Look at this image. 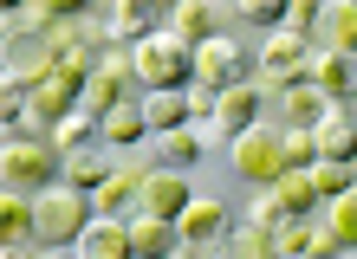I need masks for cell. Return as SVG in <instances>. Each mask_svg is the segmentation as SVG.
<instances>
[{"instance_id":"8fae6325","label":"cell","mask_w":357,"mask_h":259,"mask_svg":"<svg viewBox=\"0 0 357 259\" xmlns=\"http://www.w3.org/2000/svg\"><path fill=\"white\" fill-rule=\"evenodd\" d=\"M312 136H319V156H325V162L357 168V123H351L344 104H331V111L319 117V130H312Z\"/></svg>"},{"instance_id":"1f68e13d","label":"cell","mask_w":357,"mask_h":259,"mask_svg":"<svg viewBox=\"0 0 357 259\" xmlns=\"http://www.w3.org/2000/svg\"><path fill=\"white\" fill-rule=\"evenodd\" d=\"M319 13H325V0H286V19H280V26L299 33V39H312V33H319Z\"/></svg>"},{"instance_id":"4316f807","label":"cell","mask_w":357,"mask_h":259,"mask_svg":"<svg viewBox=\"0 0 357 259\" xmlns=\"http://www.w3.org/2000/svg\"><path fill=\"white\" fill-rule=\"evenodd\" d=\"M227 259H280V246H273V233L266 227H234V233H227Z\"/></svg>"},{"instance_id":"6da1fadb","label":"cell","mask_w":357,"mask_h":259,"mask_svg":"<svg viewBox=\"0 0 357 259\" xmlns=\"http://www.w3.org/2000/svg\"><path fill=\"white\" fill-rule=\"evenodd\" d=\"M91 221H98L91 194H78V188H66V182L46 188V194H33V240H39V246H78Z\"/></svg>"},{"instance_id":"484cf974","label":"cell","mask_w":357,"mask_h":259,"mask_svg":"<svg viewBox=\"0 0 357 259\" xmlns=\"http://www.w3.org/2000/svg\"><path fill=\"white\" fill-rule=\"evenodd\" d=\"M0 233H7V246L20 240H33V194H0Z\"/></svg>"},{"instance_id":"7402d4cb","label":"cell","mask_w":357,"mask_h":259,"mask_svg":"<svg viewBox=\"0 0 357 259\" xmlns=\"http://www.w3.org/2000/svg\"><path fill=\"white\" fill-rule=\"evenodd\" d=\"M98 143H104V123L91 111H72L66 123L52 130V149H59V156H78V149H98Z\"/></svg>"},{"instance_id":"d590c367","label":"cell","mask_w":357,"mask_h":259,"mask_svg":"<svg viewBox=\"0 0 357 259\" xmlns=\"http://www.w3.org/2000/svg\"><path fill=\"white\" fill-rule=\"evenodd\" d=\"M344 259H357V253H344Z\"/></svg>"},{"instance_id":"5bb4252c","label":"cell","mask_w":357,"mask_h":259,"mask_svg":"<svg viewBox=\"0 0 357 259\" xmlns=\"http://www.w3.org/2000/svg\"><path fill=\"white\" fill-rule=\"evenodd\" d=\"M130 253L137 259H176L182 253V227L156 221V214H130Z\"/></svg>"},{"instance_id":"603a6c76","label":"cell","mask_w":357,"mask_h":259,"mask_svg":"<svg viewBox=\"0 0 357 259\" xmlns=\"http://www.w3.org/2000/svg\"><path fill=\"white\" fill-rule=\"evenodd\" d=\"M123 104H130V84H117V78H85V91H78V111H91L98 123L111 117V111H123Z\"/></svg>"},{"instance_id":"7a4b0ae2","label":"cell","mask_w":357,"mask_h":259,"mask_svg":"<svg viewBox=\"0 0 357 259\" xmlns=\"http://www.w3.org/2000/svg\"><path fill=\"white\" fill-rule=\"evenodd\" d=\"M0 182H7L13 194H46L66 182V156L46 143V136H20L0 149Z\"/></svg>"},{"instance_id":"e0dca14e","label":"cell","mask_w":357,"mask_h":259,"mask_svg":"<svg viewBox=\"0 0 357 259\" xmlns=\"http://www.w3.org/2000/svg\"><path fill=\"white\" fill-rule=\"evenodd\" d=\"M78 259H137L130 253V221H98L85 227V240H78Z\"/></svg>"},{"instance_id":"836d02e7","label":"cell","mask_w":357,"mask_h":259,"mask_svg":"<svg viewBox=\"0 0 357 259\" xmlns=\"http://www.w3.org/2000/svg\"><path fill=\"white\" fill-rule=\"evenodd\" d=\"M0 259H33V253L26 246H0Z\"/></svg>"},{"instance_id":"f1b7e54d","label":"cell","mask_w":357,"mask_h":259,"mask_svg":"<svg viewBox=\"0 0 357 259\" xmlns=\"http://www.w3.org/2000/svg\"><path fill=\"white\" fill-rule=\"evenodd\" d=\"M273 246H280V259H312V253H319V227L286 221L280 233H273Z\"/></svg>"},{"instance_id":"ffe728a7","label":"cell","mask_w":357,"mask_h":259,"mask_svg":"<svg viewBox=\"0 0 357 259\" xmlns=\"http://www.w3.org/2000/svg\"><path fill=\"white\" fill-rule=\"evenodd\" d=\"M143 117H150V136H169V130H188V97L182 91H143Z\"/></svg>"},{"instance_id":"d6986e66","label":"cell","mask_w":357,"mask_h":259,"mask_svg":"<svg viewBox=\"0 0 357 259\" xmlns=\"http://www.w3.org/2000/svg\"><path fill=\"white\" fill-rule=\"evenodd\" d=\"M266 201L280 207L286 221H305V214L319 207V188H312V175H299V168H286V175H280V182L266 188Z\"/></svg>"},{"instance_id":"30bf717a","label":"cell","mask_w":357,"mask_h":259,"mask_svg":"<svg viewBox=\"0 0 357 259\" xmlns=\"http://www.w3.org/2000/svg\"><path fill=\"white\" fill-rule=\"evenodd\" d=\"M176 227H182V240H188V246H215V240H227V233H234V221H227V207L215 201V194H195Z\"/></svg>"},{"instance_id":"d6a6232c","label":"cell","mask_w":357,"mask_h":259,"mask_svg":"<svg viewBox=\"0 0 357 259\" xmlns=\"http://www.w3.org/2000/svg\"><path fill=\"white\" fill-rule=\"evenodd\" d=\"M188 123H215V111H221V91H208V84H188Z\"/></svg>"},{"instance_id":"cb8c5ba5","label":"cell","mask_w":357,"mask_h":259,"mask_svg":"<svg viewBox=\"0 0 357 259\" xmlns=\"http://www.w3.org/2000/svg\"><path fill=\"white\" fill-rule=\"evenodd\" d=\"M202 149H208V143H202L195 123H188V130H169V136H156V156H162V168H176V175L202 162Z\"/></svg>"},{"instance_id":"5b68a950","label":"cell","mask_w":357,"mask_h":259,"mask_svg":"<svg viewBox=\"0 0 357 259\" xmlns=\"http://www.w3.org/2000/svg\"><path fill=\"white\" fill-rule=\"evenodd\" d=\"M247 78L254 72H247V52H241L234 33L208 39V46L195 52V84H208V91H234V84H247Z\"/></svg>"},{"instance_id":"4fadbf2b","label":"cell","mask_w":357,"mask_h":259,"mask_svg":"<svg viewBox=\"0 0 357 259\" xmlns=\"http://www.w3.org/2000/svg\"><path fill=\"white\" fill-rule=\"evenodd\" d=\"M331 104H351L357 97V58L351 52H312V72H305Z\"/></svg>"},{"instance_id":"9a60e30c","label":"cell","mask_w":357,"mask_h":259,"mask_svg":"<svg viewBox=\"0 0 357 259\" xmlns=\"http://www.w3.org/2000/svg\"><path fill=\"white\" fill-rule=\"evenodd\" d=\"M260 84L254 78H247V84H234V91H221V111H215V123L227 130V143H234V136H247V130H260Z\"/></svg>"},{"instance_id":"4dcf8cb0","label":"cell","mask_w":357,"mask_h":259,"mask_svg":"<svg viewBox=\"0 0 357 259\" xmlns=\"http://www.w3.org/2000/svg\"><path fill=\"white\" fill-rule=\"evenodd\" d=\"M227 19H247V26H273V33H280L286 7H280V0H241V7H227Z\"/></svg>"},{"instance_id":"2e32d148","label":"cell","mask_w":357,"mask_h":259,"mask_svg":"<svg viewBox=\"0 0 357 259\" xmlns=\"http://www.w3.org/2000/svg\"><path fill=\"white\" fill-rule=\"evenodd\" d=\"M325 111H331V97H325L312 78H305V84H292V91H280V123H286V130H319Z\"/></svg>"},{"instance_id":"3957f363","label":"cell","mask_w":357,"mask_h":259,"mask_svg":"<svg viewBox=\"0 0 357 259\" xmlns=\"http://www.w3.org/2000/svg\"><path fill=\"white\" fill-rule=\"evenodd\" d=\"M130 58H137V84L143 91H188V84H195V52L176 46L169 26H156L143 46H130Z\"/></svg>"},{"instance_id":"52a82bcc","label":"cell","mask_w":357,"mask_h":259,"mask_svg":"<svg viewBox=\"0 0 357 259\" xmlns=\"http://www.w3.org/2000/svg\"><path fill=\"white\" fill-rule=\"evenodd\" d=\"M91 19H98V39H104V46H143V39L156 33L143 0H111V7H98Z\"/></svg>"},{"instance_id":"8992f818","label":"cell","mask_w":357,"mask_h":259,"mask_svg":"<svg viewBox=\"0 0 357 259\" xmlns=\"http://www.w3.org/2000/svg\"><path fill=\"white\" fill-rule=\"evenodd\" d=\"M221 26H227V13L208 7V0H176L169 7V39L188 46V52H202L208 39H221Z\"/></svg>"},{"instance_id":"9c48e42d","label":"cell","mask_w":357,"mask_h":259,"mask_svg":"<svg viewBox=\"0 0 357 259\" xmlns=\"http://www.w3.org/2000/svg\"><path fill=\"white\" fill-rule=\"evenodd\" d=\"M188 201H195V188H188L176 168H150V175H143V207L137 214H156V221H182L188 214Z\"/></svg>"},{"instance_id":"ba28073f","label":"cell","mask_w":357,"mask_h":259,"mask_svg":"<svg viewBox=\"0 0 357 259\" xmlns=\"http://www.w3.org/2000/svg\"><path fill=\"white\" fill-rule=\"evenodd\" d=\"M143 175H150L143 162H117V175L91 194V207L104 214V221H130V214L143 207Z\"/></svg>"},{"instance_id":"f546056e","label":"cell","mask_w":357,"mask_h":259,"mask_svg":"<svg viewBox=\"0 0 357 259\" xmlns=\"http://www.w3.org/2000/svg\"><path fill=\"white\" fill-rule=\"evenodd\" d=\"M325 233H338V246H357V188L344 194V201H331V214H325Z\"/></svg>"},{"instance_id":"7c38bea8","label":"cell","mask_w":357,"mask_h":259,"mask_svg":"<svg viewBox=\"0 0 357 259\" xmlns=\"http://www.w3.org/2000/svg\"><path fill=\"white\" fill-rule=\"evenodd\" d=\"M312 46H319V52H351V58H357V0H325Z\"/></svg>"},{"instance_id":"d4e9b609","label":"cell","mask_w":357,"mask_h":259,"mask_svg":"<svg viewBox=\"0 0 357 259\" xmlns=\"http://www.w3.org/2000/svg\"><path fill=\"white\" fill-rule=\"evenodd\" d=\"M78 19V7L72 0H33V7H20V33H59V26H72Z\"/></svg>"},{"instance_id":"e575fe53","label":"cell","mask_w":357,"mask_h":259,"mask_svg":"<svg viewBox=\"0 0 357 259\" xmlns=\"http://www.w3.org/2000/svg\"><path fill=\"white\" fill-rule=\"evenodd\" d=\"M176 259H202V246H188V240H182V253H176Z\"/></svg>"},{"instance_id":"277c9868","label":"cell","mask_w":357,"mask_h":259,"mask_svg":"<svg viewBox=\"0 0 357 259\" xmlns=\"http://www.w3.org/2000/svg\"><path fill=\"white\" fill-rule=\"evenodd\" d=\"M227 156H234V168L247 182H260V188H273L286 175V136H280V123H260V130H247V136H234Z\"/></svg>"},{"instance_id":"ac0fdd59","label":"cell","mask_w":357,"mask_h":259,"mask_svg":"<svg viewBox=\"0 0 357 259\" xmlns=\"http://www.w3.org/2000/svg\"><path fill=\"white\" fill-rule=\"evenodd\" d=\"M117 175V162H111V149H78V156H66V188H78V194H98L104 182Z\"/></svg>"},{"instance_id":"44dd1931","label":"cell","mask_w":357,"mask_h":259,"mask_svg":"<svg viewBox=\"0 0 357 259\" xmlns=\"http://www.w3.org/2000/svg\"><path fill=\"white\" fill-rule=\"evenodd\" d=\"M143 136H150V117H143V104H137V97L123 104V111L104 117V149H137Z\"/></svg>"},{"instance_id":"83f0119b","label":"cell","mask_w":357,"mask_h":259,"mask_svg":"<svg viewBox=\"0 0 357 259\" xmlns=\"http://www.w3.org/2000/svg\"><path fill=\"white\" fill-rule=\"evenodd\" d=\"M280 136H286V168L312 175V168L325 162V156H319V136H312V130H286V123H280Z\"/></svg>"}]
</instances>
